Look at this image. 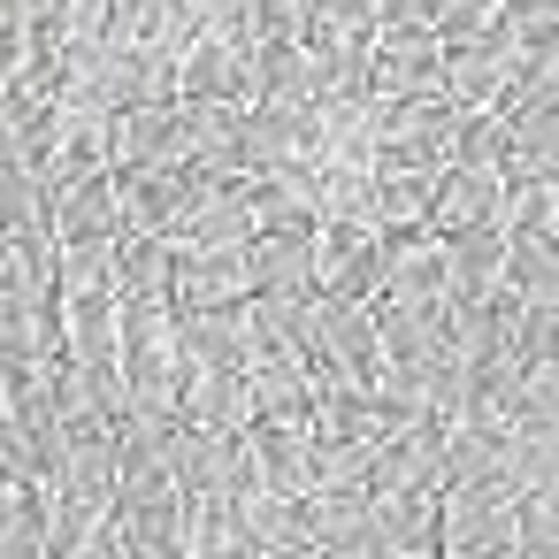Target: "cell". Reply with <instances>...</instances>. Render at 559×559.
<instances>
[{
    "label": "cell",
    "instance_id": "4",
    "mask_svg": "<svg viewBox=\"0 0 559 559\" xmlns=\"http://www.w3.org/2000/svg\"><path fill=\"white\" fill-rule=\"evenodd\" d=\"M368 85H376V93H391V100L444 93V32H437V24H376Z\"/></svg>",
    "mask_w": 559,
    "mask_h": 559
},
{
    "label": "cell",
    "instance_id": "10",
    "mask_svg": "<svg viewBox=\"0 0 559 559\" xmlns=\"http://www.w3.org/2000/svg\"><path fill=\"white\" fill-rule=\"evenodd\" d=\"M253 292H276V299H314L322 292V238L314 223L299 230H253Z\"/></svg>",
    "mask_w": 559,
    "mask_h": 559
},
{
    "label": "cell",
    "instance_id": "7",
    "mask_svg": "<svg viewBox=\"0 0 559 559\" xmlns=\"http://www.w3.org/2000/svg\"><path fill=\"white\" fill-rule=\"evenodd\" d=\"M253 246V238H246ZM246 246H177V314H200V307H238L253 299V253Z\"/></svg>",
    "mask_w": 559,
    "mask_h": 559
},
{
    "label": "cell",
    "instance_id": "20",
    "mask_svg": "<svg viewBox=\"0 0 559 559\" xmlns=\"http://www.w3.org/2000/svg\"><path fill=\"white\" fill-rule=\"evenodd\" d=\"M513 551H559V490H521Z\"/></svg>",
    "mask_w": 559,
    "mask_h": 559
},
{
    "label": "cell",
    "instance_id": "18",
    "mask_svg": "<svg viewBox=\"0 0 559 559\" xmlns=\"http://www.w3.org/2000/svg\"><path fill=\"white\" fill-rule=\"evenodd\" d=\"M506 483L513 490H559V421H521L506 437Z\"/></svg>",
    "mask_w": 559,
    "mask_h": 559
},
{
    "label": "cell",
    "instance_id": "2",
    "mask_svg": "<svg viewBox=\"0 0 559 559\" xmlns=\"http://www.w3.org/2000/svg\"><path fill=\"white\" fill-rule=\"evenodd\" d=\"M513 70H521V32L506 16L483 24V32H467V39H444V93L460 108H498L506 85H513Z\"/></svg>",
    "mask_w": 559,
    "mask_h": 559
},
{
    "label": "cell",
    "instance_id": "12",
    "mask_svg": "<svg viewBox=\"0 0 559 559\" xmlns=\"http://www.w3.org/2000/svg\"><path fill=\"white\" fill-rule=\"evenodd\" d=\"M177 406H185V421H200V429H253V421H261V406H253V368H192V376L177 383Z\"/></svg>",
    "mask_w": 559,
    "mask_h": 559
},
{
    "label": "cell",
    "instance_id": "8",
    "mask_svg": "<svg viewBox=\"0 0 559 559\" xmlns=\"http://www.w3.org/2000/svg\"><path fill=\"white\" fill-rule=\"evenodd\" d=\"M498 200H506V162H444L429 192V230L460 238L475 223H498Z\"/></svg>",
    "mask_w": 559,
    "mask_h": 559
},
{
    "label": "cell",
    "instance_id": "14",
    "mask_svg": "<svg viewBox=\"0 0 559 559\" xmlns=\"http://www.w3.org/2000/svg\"><path fill=\"white\" fill-rule=\"evenodd\" d=\"M169 292H177V238L123 230L116 238V299H169Z\"/></svg>",
    "mask_w": 559,
    "mask_h": 559
},
{
    "label": "cell",
    "instance_id": "21",
    "mask_svg": "<svg viewBox=\"0 0 559 559\" xmlns=\"http://www.w3.org/2000/svg\"><path fill=\"white\" fill-rule=\"evenodd\" d=\"M506 24H513V32H536V24H559V0H506Z\"/></svg>",
    "mask_w": 559,
    "mask_h": 559
},
{
    "label": "cell",
    "instance_id": "5",
    "mask_svg": "<svg viewBox=\"0 0 559 559\" xmlns=\"http://www.w3.org/2000/svg\"><path fill=\"white\" fill-rule=\"evenodd\" d=\"M253 55L246 32H192L177 47V100H253Z\"/></svg>",
    "mask_w": 559,
    "mask_h": 559
},
{
    "label": "cell",
    "instance_id": "6",
    "mask_svg": "<svg viewBox=\"0 0 559 559\" xmlns=\"http://www.w3.org/2000/svg\"><path fill=\"white\" fill-rule=\"evenodd\" d=\"M192 162V100H139L116 116V169Z\"/></svg>",
    "mask_w": 559,
    "mask_h": 559
},
{
    "label": "cell",
    "instance_id": "22",
    "mask_svg": "<svg viewBox=\"0 0 559 559\" xmlns=\"http://www.w3.org/2000/svg\"><path fill=\"white\" fill-rule=\"evenodd\" d=\"M322 9H330L337 24H360V32L376 24V0H322Z\"/></svg>",
    "mask_w": 559,
    "mask_h": 559
},
{
    "label": "cell",
    "instance_id": "1",
    "mask_svg": "<svg viewBox=\"0 0 559 559\" xmlns=\"http://www.w3.org/2000/svg\"><path fill=\"white\" fill-rule=\"evenodd\" d=\"M513 521H521V490L498 475L444 483V498H437V544L444 551H513Z\"/></svg>",
    "mask_w": 559,
    "mask_h": 559
},
{
    "label": "cell",
    "instance_id": "9",
    "mask_svg": "<svg viewBox=\"0 0 559 559\" xmlns=\"http://www.w3.org/2000/svg\"><path fill=\"white\" fill-rule=\"evenodd\" d=\"M55 238L62 246H116L123 238V177L85 169V177L55 185Z\"/></svg>",
    "mask_w": 559,
    "mask_h": 559
},
{
    "label": "cell",
    "instance_id": "3",
    "mask_svg": "<svg viewBox=\"0 0 559 559\" xmlns=\"http://www.w3.org/2000/svg\"><path fill=\"white\" fill-rule=\"evenodd\" d=\"M322 238V292H345V299H383V276H391V230H376L368 215H330L314 223Z\"/></svg>",
    "mask_w": 559,
    "mask_h": 559
},
{
    "label": "cell",
    "instance_id": "17",
    "mask_svg": "<svg viewBox=\"0 0 559 559\" xmlns=\"http://www.w3.org/2000/svg\"><path fill=\"white\" fill-rule=\"evenodd\" d=\"M506 292L536 299V307H559V230H521L506 246Z\"/></svg>",
    "mask_w": 559,
    "mask_h": 559
},
{
    "label": "cell",
    "instance_id": "16",
    "mask_svg": "<svg viewBox=\"0 0 559 559\" xmlns=\"http://www.w3.org/2000/svg\"><path fill=\"white\" fill-rule=\"evenodd\" d=\"M429 192H437V169H376L368 223L376 230H429Z\"/></svg>",
    "mask_w": 559,
    "mask_h": 559
},
{
    "label": "cell",
    "instance_id": "11",
    "mask_svg": "<svg viewBox=\"0 0 559 559\" xmlns=\"http://www.w3.org/2000/svg\"><path fill=\"white\" fill-rule=\"evenodd\" d=\"M506 246H513L506 223H475V230L444 238V299H452V307L490 299V292L506 284Z\"/></svg>",
    "mask_w": 559,
    "mask_h": 559
},
{
    "label": "cell",
    "instance_id": "15",
    "mask_svg": "<svg viewBox=\"0 0 559 559\" xmlns=\"http://www.w3.org/2000/svg\"><path fill=\"white\" fill-rule=\"evenodd\" d=\"M383 299H444V238L437 230H391Z\"/></svg>",
    "mask_w": 559,
    "mask_h": 559
},
{
    "label": "cell",
    "instance_id": "19",
    "mask_svg": "<svg viewBox=\"0 0 559 559\" xmlns=\"http://www.w3.org/2000/svg\"><path fill=\"white\" fill-rule=\"evenodd\" d=\"M55 292L62 299H108L116 292V246H62L55 253Z\"/></svg>",
    "mask_w": 559,
    "mask_h": 559
},
{
    "label": "cell",
    "instance_id": "13",
    "mask_svg": "<svg viewBox=\"0 0 559 559\" xmlns=\"http://www.w3.org/2000/svg\"><path fill=\"white\" fill-rule=\"evenodd\" d=\"M0 238H55V185L16 154H0Z\"/></svg>",
    "mask_w": 559,
    "mask_h": 559
}]
</instances>
